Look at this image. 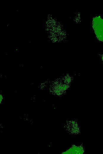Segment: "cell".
Masks as SVG:
<instances>
[{"label":"cell","mask_w":103,"mask_h":154,"mask_svg":"<svg viewBox=\"0 0 103 154\" xmlns=\"http://www.w3.org/2000/svg\"><path fill=\"white\" fill-rule=\"evenodd\" d=\"M92 26L97 38L103 42V19L99 17H94Z\"/></svg>","instance_id":"cell-1"}]
</instances>
